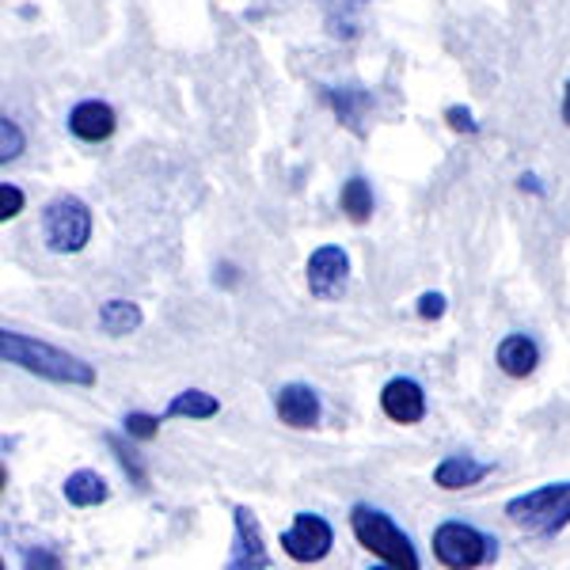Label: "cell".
<instances>
[{"label":"cell","instance_id":"1","mask_svg":"<svg viewBox=\"0 0 570 570\" xmlns=\"http://www.w3.org/2000/svg\"><path fill=\"white\" fill-rule=\"evenodd\" d=\"M0 357L8 365H20L23 373L46 376L53 384H72V389H91L96 384V370L85 362V357L58 351L50 343H39L31 335H20V331H0Z\"/></svg>","mask_w":570,"mask_h":570},{"label":"cell","instance_id":"2","mask_svg":"<svg viewBox=\"0 0 570 570\" xmlns=\"http://www.w3.org/2000/svg\"><path fill=\"white\" fill-rule=\"evenodd\" d=\"M351 529H354L357 544H362L365 551H373L376 559H384L389 567H395V570H419L422 567L415 544L407 540V532L395 525L384 510H373V505L357 502L351 510Z\"/></svg>","mask_w":570,"mask_h":570},{"label":"cell","instance_id":"3","mask_svg":"<svg viewBox=\"0 0 570 570\" xmlns=\"http://www.w3.org/2000/svg\"><path fill=\"white\" fill-rule=\"evenodd\" d=\"M505 518L529 537H556L570 525V483H548L505 502Z\"/></svg>","mask_w":570,"mask_h":570},{"label":"cell","instance_id":"4","mask_svg":"<svg viewBox=\"0 0 570 570\" xmlns=\"http://www.w3.org/2000/svg\"><path fill=\"white\" fill-rule=\"evenodd\" d=\"M42 240L58 255L85 252L91 240V209L77 195H61L42 209Z\"/></svg>","mask_w":570,"mask_h":570},{"label":"cell","instance_id":"5","mask_svg":"<svg viewBox=\"0 0 570 570\" xmlns=\"http://www.w3.org/2000/svg\"><path fill=\"white\" fill-rule=\"evenodd\" d=\"M494 551H499V544L487 532L464 525V521H445V525L434 529V556L449 570H475L491 563Z\"/></svg>","mask_w":570,"mask_h":570},{"label":"cell","instance_id":"6","mask_svg":"<svg viewBox=\"0 0 570 570\" xmlns=\"http://www.w3.org/2000/svg\"><path fill=\"white\" fill-rule=\"evenodd\" d=\"M331 544H335V532L320 513H297L293 529L282 532L285 556L297 559V563H320V559H327Z\"/></svg>","mask_w":570,"mask_h":570},{"label":"cell","instance_id":"7","mask_svg":"<svg viewBox=\"0 0 570 570\" xmlns=\"http://www.w3.org/2000/svg\"><path fill=\"white\" fill-rule=\"evenodd\" d=\"M346 282H351V259H346L343 247L327 244L316 247L308 259V289L312 297L320 301H338L346 293Z\"/></svg>","mask_w":570,"mask_h":570},{"label":"cell","instance_id":"8","mask_svg":"<svg viewBox=\"0 0 570 570\" xmlns=\"http://www.w3.org/2000/svg\"><path fill=\"white\" fill-rule=\"evenodd\" d=\"M233 521H236V537H233V556H228L225 570H271V556H266V544H263L259 518H255L247 505H236Z\"/></svg>","mask_w":570,"mask_h":570},{"label":"cell","instance_id":"9","mask_svg":"<svg viewBox=\"0 0 570 570\" xmlns=\"http://www.w3.org/2000/svg\"><path fill=\"white\" fill-rule=\"evenodd\" d=\"M381 407L392 422H403V426L422 422V415H426V395H422V384L411 381V376H395V381L384 384Z\"/></svg>","mask_w":570,"mask_h":570},{"label":"cell","instance_id":"10","mask_svg":"<svg viewBox=\"0 0 570 570\" xmlns=\"http://www.w3.org/2000/svg\"><path fill=\"white\" fill-rule=\"evenodd\" d=\"M274 411L285 426L293 430H312L320 422V395L308 384H282L274 395Z\"/></svg>","mask_w":570,"mask_h":570},{"label":"cell","instance_id":"11","mask_svg":"<svg viewBox=\"0 0 570 570\" xmlns=\"http://www.w3.org/2000/svg\"><path fill=\"white\" fill-rule=\"evenodd\" d=\"M115 126H118L115 107L99 104V99H85V104H77L69 115V134L80 137V141H88V145L107 141V137L115 134Z\"/></svg>","mask_w":570,"mask_h":570},{"label":"cell","instance_id":"12","mask_svg":"<svg viewBox=\"0 0 570 570\" xmlns=\"http://www.w3.org/2000/svg\"><path fill=\"white\" fill-rule=\"evenodd\" d=\"M491 472H494V464L475 461V456H445V461L434 468V483L441 491H468V487L483 483Z\"/></svg>","mask_w":570,"mask_h":570},{"label":"cell","instance_id":"13","mask_svg":"<svg viewBox=\"0 0 570 570\" xmlns=\"http://www.w3.org/2000/svg\"><path fill=\"white\" fill-rule=\"evenodd\" d=\"M327 104L335 107L338 122L351 134L365 137V110L373 107V96L362 88H327Z\"/></svg>","mask_w":570,"mask_h":570},{"label":"cell","instance_id":"14","mask_svg":"<svg viewBox=\"0 0 570 570\" xmlns=\"http://www.w3.org/2000/svg\"><path fill=\"white\" fill-rule=\"evenodd\" d=\"M499 365L505 376H529L540 365V346L529 335H505L499 343Z\"/></svg>","mask_w":570,"mask_h":570},{"label":"cell","instance_id":"15","mask_svg":"<svg viewBox=\"0 0 570 570\" xmlns=\"http://www.w3.org/2000/svg\"><path fill=\"white\" fill-rule=\"evenodd\" d=\"M110 499V487L99 472L91 468H80L66 480V502L77 505V510H91V505H104Z\"/></svg>","mask_w":570,"mask_h":570},{"label":"cell","instance_id":"16","mask_svg":"<svg viewBox=\"0 0 570 570\" xmlns=\"http://www.w3.org/2000/svg\"><path fill=\"white\" fill-rule=\"evenodd\" d=\"M220 411V400L202 389H187L179 392L176 400L168 403V411H164V419H214Z\"/></svg>","mask_w":570,"mask_h":570},{"label":"cell","instance_id":"17","mask_svg":"<svg viewBox=\"0 0 570 570\" xmlns=\"http://www.w3.org/2000/svg\"><path fill=\"white\" fill-rule=\"evenodd\" d=\"M370 4V0H320V8H324L327 16V31L335 35V39H354L357 35V12Z\"/></svg>","mask_w":570,"mask_h":570},{"label":"cell","instance_id":"18","mask_svg":"<svg viewBox=\"0 0 570 570\" xmlns=\"http://www.w3.org/2000/svg\"><path fill=\"white\" fill-rule=\"evenodd\" d=\"M99 327L115 338L130 335V331L141 327V308H137L134 301H107V305L99 308Z\"/></svg>","mask_w":570,"mask_h":570},{"label":"cell","instance_id":"19","mask_svg":"<svg viewBox=\"0 0 570 570\" xmlns=\"http://www.w3.org/2000/svg\"><path fill=\"white\" fill-rule=\"evenodd\" d=\"M338 206H343V214L354 220V225H365V220L373 217V190L365 179H346L343 183V195H338Z\"/></svg>","mask_w":570,"mask_h":570},{"label":"cell","instance_id":"20","mask_svg":"<svg viewBox=\"0 0 570 570\" xmlns=\"http://www.w3.org/2000/svg\"><path fill=\"white\" fill-rule=\"evenodd\" d=\"M107 445H110V453L118 456V464H122V472L130 475L134 487H145L149 483V475H145V464H141V456L134 453L130 445H126L122 438H115V434H107Z\"/></svg>","mask_w":570,"mask_h":570},{"label":"cell","instance_id":"21","mask_svg":"<svg viewBox=\"0 0 570 570\" xmlns=\"http://www.w3.org/2000/svg\"><path fill=\"white\" fill-rule=\"evenodd\" d=\"M20 153H23V130L12 122V118H4V122H0V160L8 164Z\"/></svg>","mask_w":570,"mask_h":570},{"label":"cell","instance_id":"22","mask_svg":"<svg viewBox=\"0 0 570 570\" xmlns=\"http://www.w3.org/2000/svg\"><path fill=\"white\" fill-rule=\"evenodd\" d=\"M122 426H126V434L137 438V441H153V438H156V430H160V419H156V415H145V411H130Z\"/></svg>","mask_w":570,"mask_h":570},{"label":"cell","instance_id":"23","mask_svg":"<svg viewBox=\"0 0 570 570\" xmlns=\"http://www.w3.org/2000/svg\"><path fill=\"white\" fill-rule=\"evenodd\" d=\"M23 570H66L53 548H23Z\"/></svg>","mask_w":570,"mask_h":570},{"label":"cell","instance_id":"24","mask_svg":"<svg viewBox=\"0 0 570 570\" xmlns=\"http://www.w3.org/2000/svg\"><path fill=\"white\" fill-rule=\"evenodd\" d=\"M20 209H23V190L16 187V183H4V187H0V220L20 217Z\"/></svg>","mask_w":570,"mask_h":570},{"label":"cell","instance_id":"25","mask_svg":"<svg viewBox=\"0 0 570 570\" xmlns=\"http://www.w3.org/2000/svg\"><path fill=\"white\" fill-rule=\"evenodd\" d=\"M445 122L453 126V130H461V134H475L480 126H475V118H472V110L468 107H449L445 110Z\"/></svg>","mask_w":570,"mask_h":570},{"label":"cell","instance_id":"26","mask_svg":"<svg viewBox=\"0 0 570 570\" xmlns=\"http://www.w3.org/2000/svg\"><path fill=\"white\" fill-rule=\"evenodd\" d=\"M419 316L422 320H441V316H445V297H441V293H422V297H419Z\"/></svg>","mask_w":570,"mask_h":570},{"label":"cell","instance_id":"27","mask_svg":"<svg viewBox=\"0 0 570 570\" xmlns=\"http://www.w3.org/2000/svg\"><path fill=\"white\" fill-rule=\"evenodd\" d=\"M563 122L570 126V80H567V91H563Z\"/></svg>","mask_w":570,"mask_h":570},{"label":"cell","instance_id":"28","mask_svg":"<svg viewBox=\"0 0 570 570\" xmlns=\"http://www.w3.org/2000/svg\"><path fill=\"white\" fill-rule=\"evenodd\" d=\"M373 570H395V567H373Z\"/></svg>","mask_w":570,"mask_h":570}]
</instances>
